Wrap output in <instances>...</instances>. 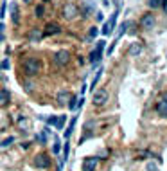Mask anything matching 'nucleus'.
Masks as SVG:
<instances>
[{
  "label": "nucleus",
  "instance_id": "nucleus-1",
  "mask_svg": "<svg viewBox=\"0 0 167 171\" xmlns=\"http://www.w3.org/2000/svg\"><path fill=\"white\" fill-rule=\"evenodd\" d=\"M23 70H25V74H29V76L38 74L40 72V61L36 58H27L23 61Z\"/></svg>",
  "mask_w": 167,
  "mask_h": 171
},
{
  "label": "nucleus",
  "instance_id": "nucleus-2",
  "mask_svg": "<svg viewBox=\"0 0 167 171\" xmlns=\"http://www.w3.org/2000/svg\"><path fill=\"white\" fill-rule=\"evenodd\" d=\"M104 45H106V41H104V40L97 41V49H95V51L90 54V61L93 63V65H97V63L101 61V56H103V49H104Z\"/></svg>",
  "mask_w": 167,
  "mask_h": 171
},
{
  "label": "nucleus",
  "instance_id": "nucleus-3",
  "mask_svg": "<svg viewBox=\"0 0 167 171\" xmlns=\"http://www.w3.org/2000/svg\"><path fill=\"white\" fill-rule=\"evenodd\" d=\"M106 101H108V92H106L104 88H101V90H93V104L103 106Z\"/></svg>",
  "mask_w": 167,
  "mask_h": 171
},
{
  "label": "nucleus",
  "instance_id": "nucleus-4",
  "mask_svg": "<svg viewBox=\"0 0 167 171\" xmlns=\"http://www.w3.org/2000/svg\"><path fill=\"white\" fill-rule=\"evenodd\" d=\"M34 166L36 167H41V169H45V167H49L51 166V159L47 157V155H36V159H34Z\"/></svg>",
  "mask_w": 167,
  "mask_h": 171
},
{
  "label": "nucleus",
  "instance_id": "nucleus-5",
  "mask_svg": "<svg viewBox=\"0 0 167 171\" xmlns=\"http://www.w3.org/2000/svg\"><path fill=\"white\" fill-rule=\"evenodd\" d=\"M140 25H142V29H153V25H155V16L153 14H144L142 16V20H140Z\"/></svg>",
  "mask_w": 167,
  "mask_h": 171
},
{
  "label": "nucleus",
  "instance_id": "nucleus-6",
  "mask_svg": "<svg viewBox=\"0 0 167 171\" xmlns=\"http://www.w3.org/2000/svg\"><path fill=\"white\" fill-rule=\"evenodd\" d=\"M76 14H77V7H76L74 4H67V6L63 7V16H65L67 20H72Z\"/></svg>",
  "mask_w": 167,
  "mask_h": 171
},
{
  "label": "nucleus",
  "instance_id": "nucleus-7",
  "mask_svg": "<svg viewBox=\"0 0 167 171\" xmlns=\"http://www.w3.org/2000/svg\"><path fill=\"white\" fill-rule=\"evenodd\" d=\"M95 166H97V159H95V157H88L83 162V171H95Z\"/></svg>",
  "mask_w": 167,
  "mask_h": 171
},
{
  "label": "nucleus",
  "instance_id": "nucleus-8",
  "mask_svg": "<svg viewBox=\"0 0 167 171\" xmlns=\"http://www.w3.org/2000/svg\"><path fill=\"white\" fill-rule=\"evenodd\" d=\"M68 59H70V54H68L67 51H59V52L56 54V63H59V65H67Z\"/></svg>",
  "mask_w": 167,
  "mask_h": 171
},
{
  "label": "nucleus",
  "instance_id": "nucleus-9",
  "mask_svg": "<svg viewBox=\"0 0 167 171\" xmlns=\"http://www.w3.org/2000/svg\"><path fill=\"white\" fill-rule=\"evenodd\" d=\"M156 110H158V115H162V117H167V96L158 103V106H156Z\"/></svg>",
  "mask_w": 167,
  "mask_h": 171
},
{
  "label": "nucleus",
  "instance_id": "nucleus-10",
  "mask_svg": "<svg viewBox=\"0 0 167 171\" xmlns=\"http://www.w3.org/2000/svg\"><path fill=\"white\" fill-rule=\"evenodd\" d=\"M9 11H11V18H13V22L14 24H20V18H18V6L14 2L9 4Z\"/></svg>",
  "mask_w": 167,
  "mask_h": 171
},
{
  "label": "nucleus",
  "instance_id": "nucleus-11",
  "mask_svg": "<svg viewBox=\"0 0 167 171\" xmlns=\"http://www.w3.org/2000/svg\"><path fill=\"white\" fill-rule=\"evenodd\" d=\"M9 90L7 88H2V90H0V106H6L7 103H9Z\"/></svg>",
  "mask_w": 167,
  "mask_h": 171
},
{
  "label": "nucleus",
  "instance_id": "nucleus-12",
  "mask_svg": "<svg viewBox=\"0 0 167 171\" xmlns=\"http://www.w3.org/2000/svg\"><path fill=\"white\" fill-rule=\"evenodd\" d=\"M76 121H77V117L74 115L72 119H70V124H68V128H67V130H65V139H67V141H68V137L72 135V132H74V126H76Z\"/></svg>",
  "mask_w": 167,
  "mask_h": 171
},
{
  "label": "nucleus",
  "instance_id": "nucleus-13",
  "mask_svg": "<svg viewBox=\"0 0 167 171\" xmlns=\"http://www.w3.org/2000/svg\"><path fill=\"white\" fill-rule=\"evenodd\" d=\"M68 99H70V94H68L67 90H63V92L58 94V103H59V104H67Z\"/></svg>",
  "mask_w": 167,
  "mask_h": 171
},
{
  "label": "nucleus",
  "instance_id": "nucleus-14",
  "mask_svg": "<svg viewBox=\"0 0 167 171\" xmlns=\"http://www.w3.org/2000/svg\"><path fill=\"white\" fill-rule=\"evenodd\" d=\"M117 16H119V11H115L113 14H111V18L108 20V27H110V33H113V29H115V24H117Z\"/></svg>",
  "mask_w": 167,
  "mask_h": 171
},
{
  "label": "nucleus",
  "instance_id": "nucleus-15",
  "mask_svg": "<svg viewBox=\"0 0 167 171\" xmlns=\"http://www.w3.org/2000/svg\"><path fill=\"white\" fill-rule=\"evenodd\" d=\"M58 33H59V25H56V24H49V25H47L45 34H58Z\"/></svg>",
  "mask_w": 167,
  "mask_h": 171
},
{
  "label": "nucleus",
  "instance_id": "nucleus-16",
  "mask_svg": "<svg viewBox=\"0 0 167 171\" xmlns=\"http://www.w3.org/2000/svg\"><path fill=\"white\" fill-rule=\"evenodd\" d=\"M140 51H142V45H140V43H133V45L129 47V54H131V56L140 54Z\"/></svg>",
  "mask_w": 167,
  "mask_h": 171
},
{
  "label": "nucleus",
  "instance_id": "nucleus-17",
  "mask_svg": "<svg viewBox=\"0 0 167 171\" xmlns=\"http://www.w3.org/2000/svg\"><path fill=\"white\" fill-rule=\"evenodd\" d=\"M65 121H67V115H59L58 119H56V128H58V130H61V128H63V124H65Z\"/></svg>",
  "mask_w": 167,
  "mask_h": 171
},
{
  "label": "nucleus",
  "instance_id": "nucleus-18",
  "mask_svg": "<svg viewBox=\"0 0 167 171\" xmlns=\"http://www.w3.org/2000/svg\"><path fill=\"white\" fill-rule=\"evenodd\" d=\"M68 153H70V142L67 141V142H65V146H63V159H61V160L68 159Z\"/></svg>",
  "mask_w": 167,
  "mask_h": 171
},
{
  "label": "nucleus",
  "instance_id": "nucleus-19",
  "mask_svg": "<svg viewBox=\"0 0 167 171\" xmlns=\"http://www.w3.org/2000/svg\"><path fill=\"white\" fill-rule=\"evenodd\" d=\"M101 74H103V69H101V70H97V74H95V78H93V81H92V87H90V90H95V85H97V81H99Z\"/></svg>",
  "mask_w": 167,
  "mask_h": 171
},
{
  "label": "nucleus",
  "instance_id": "nucleus-20",
  "mask_svg": "<svg viewBox=\"0 0 167 171\" xmlns=\"http://www.w3.org/2000/svg\"><path fill=\"white\" fill-rule=\"evenodd\" d=\"M13 141H14V137H7V139H4V141H2V144H0V146H2V148H7Z\"/></svg>",
  "mask_w": 167,
  "mask_h": 171
},
{
  "label": "nucleus",
  "instance_id": "nucleus-21",
  "mask_svg": "<svg viewBox=\"0 0 167 171\" xmlns=\"http://www.w3.org/2000/svg\"><path fill=\"white\" fill-rule=\"evenodd\" d=\"M76 101H77L76 97H70V99H68V108H70V110L76 108Z\"/></svg>",
  "mask_w": 167,
  "mask_h": 171
},
{
  "label": "nucleus",
  "instance_id": "nucleus-22",
  "mask_svg": "<svg viewBox=\"0 0 167 171\" xmlns=\"http://www.w3.org/2000/svg\"><path fill=\"white\" fill-rule=\"evenodd\" d=\"M97 34H99V29H97V27H92V29H90V33H88V36H90V38H95Z\"/></svg>",
  "mask_w": 167,
  "mask_h": 171
},
{
  "label": "nucleus",
  "instance_id": "nucleus-23",
  "mask_svg": "<svg viewBox=\"0 0 167 171\" xmlns=\"http://www.w3.org/2000/svg\"><path fill=\"white\" fill-rule=\"evenodd\" d=\"M160 4H162V0H149V6L151 7H158Z\"/></svg>",
  "mask_w": 167,
  "mask_h": 171
},
{
  "label": "nucleus",
  "instance_id": "nucleus-24",
  "mask_svg": "<svg viewBox=\"0 0 167 171\" xmlns=\"http://www.w3.org/2000/svg\"><path fill=\"white\" fill-rule=\"evenodd\" d=\"M6 7H7V4L4 2V4H2V7H0V18H4V16H6Z\"/></svg>",
  "mask_w": 167,
  "mask_h": 171
},
{
  "label": "nucleus",
  "instance_id": "nucleus-25",
  "mask_svg": "<svg viewBox=\"0 0 167 171\" xmlns=\"http://www.w3.org/2000/svg\"><path fill=\"white\" fill-rule=\"evenodd\" d=\"M56 119H58V117H54V115H52V117H47V124H49V126L52 124V126H54V124H56Z\"/></svg>",
  "mask_w": 167,
  "mask_h": 171
},
{
  "label": "nucleus",
  "instance_id": "nucleus-26",
  "mask_svg": "<svg viewBox=\"0 0 167 171\" xmlns=\"http://www.w3.org/2000/svg\"><path fill=\"white\" fill-rule=\"evenodd\" d=\"M59 149H61V146H59V141L56 139L54 141V153H59Z\"/></svg>",
  "mask_w": 167,
  "mask_h": 171
},
{
  "label": "nucleus",
  "instance_id": "nucleus-27",
  "mask_svg": "<svg viewBox=\"0 0 167 171\" xmlns=\"http://www.w3.org/2000/svg\"><path fill=\"white\" fill-rule=\"evenodd\" d=\"M36 16H43V6L36 7Z\"/></svg>",
  "mask_w": 167,
  "mask_h": 171
},
{
  "label": "nucleus",
  "instance_id": "nucleus-28",
  "mask_svg": "<svg viewBox=\"0 0 167 171\" xmlns=\"http://www.w3.org/2000/svg\"><path fill=\"white\" fill-rule=\"evenodd\" d=\"M40 36H41V34H40L38 31H33V34H31V38H33V40H40Z\"/></svg>",
  "mask_w": 167,
  "mask_h": 171
},
{
  "label": "nucleus",
  "instance_id": "nucleus-29",
  "mask_svg": "<svg viewBox=\"0 0 167 171\" xmlns=\"http://www.w3.org/2000/svg\"><path fill=\"white\" fill-rule=\"evenodd\" d=\"M95 18H97V22H103V18H104V16H103V13L99 11V13H95Z\"/></svg>",
  "mask_w": 167,
  "mask_h": 171
},
{
  "label": "nucleus",
  "instance_id": "nucleus-30",
  "mask_svg": "<svg viewBox=\"0 0 167 171\" xmlns=\"http://www.w3.org/2000/svg\"><path fill=\"white\" fill-rule=\"evenodd\" d=\"M7 67H9V61H7V59L0 63V69H7Z\"/></svg>",
  "mask_w": 167,
  "mask_h": 171
},
{
  "label": "nucleus",
  "instance_id": "nucleus-31",
  "mask_svg": "<svg viewBox=\"0 0 167 171\" xmlns=\"http://www.w3.org/2000/svg\"><path fill=\"white\" fill-rule=\"evenodd\" d=\"M92 11H93V9H92V7H90V6H85V13H86V14H85V16H88V14H90V13H92Z\"/></svg>",
  "mask_w": 167,
  "mask_h": 171
},
{
  "label": "nucleus",
  "instance_id": "nucleus-32",
  "mask_svg": "<svg viewBox=\"0 0 167 171\" xmlns=\"http://www.w3.org/2000/svg\"><path fill=\"white\" fill-rule=\"evenodd\" d=\"M4 38V24H0V40Z\"/></svg>",
  "mask_w": 167,
  "mask_h": 171
},
{
  "label": "nucleus",
  "instance_id": "nucleus-33",
  "mask_svg": "<svg viewBox=\"0 0 167 171\" xmlns=\"http://www.w3.org/2000/svg\"><path fill=\"white\" fill-rule=\"evenodd\" d=\"M147 171H156V166H153V164H147Z\"/></svg>",
  "mask_w": 167,
  "mask_h": 171
},
{
  "label": "nucleus",
  "instance_id": "nucleus-34",
  "mask_svg": "<svg viewBox=\"0 0 167 171\" xmlns=\"http://www.w3.org/2000/svg\"><path fill=\"white\" fill-rule=\"evenodd\" d=\"M45 2H49V0H45Z\"/></svg>",
  "mask_w": 167,
  "mask_h": 171
},
{
  "label": "nucleus",
  "instance_id": "nucleus-35",
  "mask_svg": "<svg viewBox=\"0 0 167 171\" xmlns=\"http://www.w3.org/2000/svg\"><path fill=\"white\" fill-rule=\"evenodd\" d=\"M25 2H29V0H25Z\"/></svg>",
  "mask_w": 167,
  "mask_h": 171
}]
</instances>
